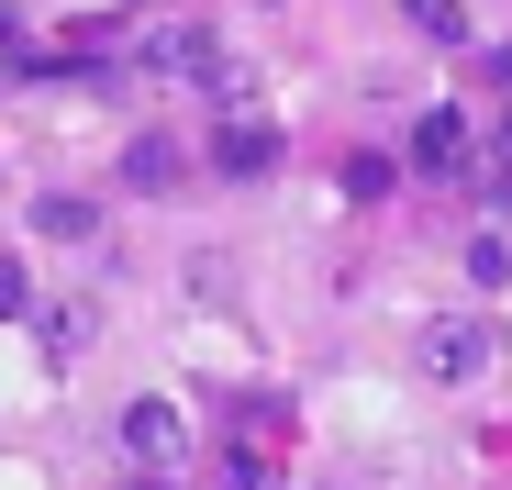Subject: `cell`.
Here are the masks:
<instances>
[{
    "mask_svg": "<svg viewBox=\"0 0 512 490\" xmlns=\"http://www.w3.org/2000/svg\"><path fill=\"white\" fill-rule=\"evenodd\" d=\"M134 490H167V479H134Z\"/></svg>",
    "mask_w": 512,
    "mask_h": 490,
    "instance_id": "cell-14",
    "label": "cell"
},
{
    "mask_svg": "<svg viewBox=\"0 0 512 490\" xmlns=\"http://www.w3.org/2000/svg\"><path fill=\"white\" fill-rule=\"evenodd\" d=\"M12 312H34V279H23V257H0V323Z\"/></svg>",
    "mask_w": 512,
    "mask_h": 490,
    "instance_id": "cell-11",
    "label": "cell"
},
{
    "mask_svg": "<svg viewBox=\"0 0 512 490\" xmlns=\"http://www.w3.org/2000/svg\"><path fill=\"white\" fill-rule=\"evenodd\" d=\"M45 346H56V357L90 346V301H56V312H45Z\"/></svg>",
    "mask_w": 512,
    "mask_h": 490,
    "instance_id": "cell-10",
    "label": "cell"
},
{
    "mask_svg": "<svg viewBox=\"0 0 512 490\" xmlns=\"http://www.w3.org/2000/svg\"><path fill=\"white\" fill-rule=\"evenodd\" d=\"M212 168H223V179H268V168H279V123L223 112V134H212Z\"/></svg>",
    "mask_w": 512,
    "mask_h": 490,
    "instance_id": "cell-4",
    "label": "cell"
},
{
    "mask_svg": "<svg viewBox=\"0 0 512 490\" xmlns=\"http://www.w3.org/2000/svg\"><path fill=\"white\" fill-rule=\"evenodd\" d=\"M490 357H501L490 312H435V323H423V335H412V368H423V379H446V390L490 379Z\"/></svg>",
    "mask_w": 512,
    "mask_h": 490,
    "instance_id": "cell-1",
    "label": "cell"
},
{
    "mask_svg": "<svg viewBox=\"0 0 512 490\" xmlns=\"http://www.w3.org/2000/svg\"><path fill=\"white\" fill-rule=\"evenodd\" d=\"M401 12L435 34V45H468V0H401Z\"/></svg>",
    "mask_w": 512,
    "mask_h": 490,
    "instance_id": "cell-9",
    "label": "cell"
},
{
    "mask_svg": "<svg viewBox=\"0 0 512 490\" xmlns=\"http://www.w3.org/2000/svg\"><path fill=\"white\" fill-rule=\"evenodd\" d=\"M223 490H279V479H268V457H223Z\"/></svg>",
    "mask_w": 512,
    "mask_h": 490,
    "instance_id": "cell-12",
    "label": "cell"
},
{
    "mask_svg": "<svg viewBox=\"0 0 512 490\" xmlns=\"http://www.w3.org/2000/svg\"><path fill=\"white\" fill-rule=\"evenodd\" d=\"M468 156H479V145H468V112H423V123H412V168H423V179H468Z\"/></svg>",
    "mask_w": 512,
    "mask_h": 490,
    "instance_id": "cell-5",
    "label": "cell"
},
{
    "mask_svg": "<svg viewBox=\"0 0 512 490\" xmlns=\"http://www.w3.org/2000/svg\"><path fill=\"white\" fill-rule=\"evenodd\" d=\"M34 234H45V245H90V234H101V201L45 190V201H34Z\"/></svg>",
    "mask_w": 512,
    "mask_h": 490,
    "instance_id": "cell-7",
    "label": "cell"
},
{
    "mask_svg": "<svg viewBox=\"0 0 512 490\" xmlns=\"http://www.w3.org/2000/svg\"><path fill=\"white\" fill-rule=\"evenodd\" d=\"M134 67H167V78H190V90H234L223 56H212V34H190V23H145L134 34Z\"/></svg>",
    "mask_w": 512,
    "mask_h": 490,
    "instance_id": "cell-3",
    "label": "cell"
},
{
    "mask_svg": "<svg viewBox=\"0 0 512 490\" xmlns=\"http://www.w3.org/2000/svg\"><path fill=\"white\" fill-rule=\"evenodd\" d=\"M468 279H479V290H512V234H501V223L468 234Z\"/></svg>",
    "mask_w": 512,
    "mask_h": 490,
    "instance_id": "cell-8",
    "label": "cell"
},
{
    "mask_svg": "<svg viewBox=\"0 0 512 490\" xmlns=\"http://www.w3.org/2000/svg\"><path fill=\"white\" fill-rule=\"evenodd\" d=\"M501 156H512V112H501Z\"/></svg>",
    "mask_w": 512,
    "mask_h": 490,
    "instance_id": "cell-13",
    "label": "cell"
},
{
    "mask_svg": "<svg viewBox=\"0 0 512 490\" xmlns=\"http://www.w3.org/2000/svg\"><path fill=\"white\" fill-rule=\"evenodd\" d=\"M123 457H134L145 479H167V468H179V457H190V424H179V401L134 390V401H123Z\"/></svg>",
    "mask_w": 512,
    "mask_h": 490,
    "instance_id": "cell-2",
    "label": "cell"
},
{
    "mask_svg": "<svg viewBox=\"0 0 512 490\" xmlns=\"http://www.w3.org/2000/svg\"><path fill=\"white\" fill-rule=\"evenodd\" d=\"M123 190H145V201H167V190H190V168H179V145H167V134L123 145Z\"/></svg>",
    "mask_w": 512,
    "mask_h": 490,
    "instance_id": "cell-6",
    "label": "cell"
}]
</instances>
